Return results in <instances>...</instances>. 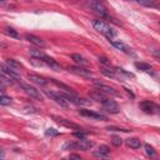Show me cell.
<instances>
[{
	"label": "cell",
	"instance_id": "obj_7",
	"mask_svg": "<svg viewBox=\"0 0 160 160\" xmlns=\"http://www.w3.org/2000/svg\"><path fill=\"white\" fill-rule=\"evenodd\" d=\"M94 85H95V88L98 90L102 91L104 94H110V95H114V96H119V92L118 91H115L112 88H110V86H108V85H105L102 82H99L98 80H94Z\"/></svg>",
	"mask_w": 160,
	"mask_h": 160
},
{
	"label": "cell",
	"instance_id": "obj_30",
	"mask_svg": "<svg viewBox=\"0 0 160 160\" xmlns=\"http://www.w3.org/2000/svg\"><path fill=\"white\" fill-rule=\"evenodd\" d=\"M112 144L115 145V146H120L121 144H122V140H121V138H119V136H112Z\"/></svg>",
	"mask_w": 160,
	"mask_h": 160
},
{
	"label": "cell",
	"instance_id": "obj_17",
	"mask_svg": "<svg viewBox=\"0 0 160 160\" xmlns=\"http://www.w3.org/2000/svg\"><path fill=\"white\" fill-rule=\"evenodd\" d=\"M90 98H91L92 100H96V101H99V102H102V101H105V100L108 99V98L105 96V94H104L102 91H100V90L90 92Z\"/></svg>",
	"mask_w": 160,
	"mask_h": 160
},
{
	"label": "cell",
	"instance_id": "obj_3",
	"mask_svg": "<svg viewBox=\"0 0 160 160\" xmlns=\"http://www.w3.org/2000/svg\"><path fill=\"white\" fill-rule=\"evenodd\" d=\"M90 6H91V9H92L95 12L100 14V16H102V18H108V16H109L106 8L104 6V4H102L100 0H91Z\"/></svg>",
	"mask_w": 160,
	"mask_h": 160
},
{
	"label": "cell",
	"instance_id": "obj_20",
	"mask_svg": "<svg viewBox=\"0 0 160 160\" xmlns=\"http://www.w3.org/2000/svg\"><path fill=\"white\" fill-rule=\"evenodd\" d=\"M30 55L32 56V58H36V59H40V60H42L46 55L42 52V50H39V49H35V48H31L30 50Z\"/></svg>",
	"mask_w": 160,
	"mask_h": 160
},
{
	"label": "cell",
	"instance_id": "obj_28",
	"mask_svg": "<svg viewBox=\"0 0 160 160\" xmlns=\"http://www.w3.org/2000/svg\"><path fill=\"white\" fill-rule=\"evenodd\" d=\"M100 70H101V72H102L105 76H108V78H115V70H111V69L105 68V66H102Z\"/></svg>",
	"mask_w": 160,
	"mask_h": 160
},
{
	"label": "cell",
	"instance_id": "obj_12",
	"mask_svg": "<svg viewBox=\"0 0 160 160\" xmlns=\"http://www.w3.org/2000/svg\"><path fill=\"white\" fill-rule=\"evenodd\" d=\"M75 142H76V149H81V150H85V151L94 146V142L90 141V140H86L85 138H81L80 140H78Z\"/></svg>",
	"mask_w": 160,
	"mask_h": 160
},
{
	"label": "cell",
	"instance_id": "obj_32",
	"mask_svg": "<svg viewBox=\"0 0 160 160\" xmlns=\"http://www.w3.org/2000/svg\"><path fill=\"white\" fill-rule=\"evenodd\" d=\"M116 70H118L119 72H121V74H124V75H125V76H128V78H134V75H132L131 72H128V71H125L124 69H119V68H118Z\"/></svg>",
	"mask_w": 160,
	"mask_h": 160
},
{
	"label": "cell",
	"instance_id": "obj_2",
	"mask_svg": "<svg viewBox=\"0 0 160 160\" xmlns=\"http://www.w3.org/2000/svg\"><path fill=\"white\" fill-rule=\"evenodd\" d=\"M45 94L49 96V98H51L56 104H59L60 106H64V108H66L68 105H69V101L62 96V94H60V92H54V91H49V90H45Z\"/></svg>",
	"mask_w": 160,
	"mask_h": 160
},
{
	"label": "cell",
	"instance_id": "obj_38",
	"mask_svg": "<svg viewBox=\"0 0 160 160\" xmlns=\"http://www.w3.org/2000/svg\"><path fill=\"white\" fill-rule=\"evenodd\" d=\"M0 155L2 156V150H1V149H0Z\"/></svg>",
	"mask_w": 160,
	"mask_h": 160
},
{
	"label": "cell",
	"instance_id": "obj_25",
	"mask_svg": "<svg viewBox=\"0 0 160 160\" xmlns=\"http://www.w3.org/2000/svg\"><path fill=\"white\" fill-rule=\"evenodd\" d=\"M11 84H12V79H10L8 76H4V75H0V88L4 89V86L11 85Z\"/></svg>",
	"mask_w": 160,
	"mask_h": 160
},
{
	"label": "cell",
	"instance_id": "obj_4",
	"mask_svg": "<svg viewBox=\"0 0 160 160\" xmlns=\"http://www.w3.org/2000/svg\"><path fill=\"white\" fill-rule=\"evenodd\" d=\"M20 86L24 89V91L28 94V95H30L31 98H34V99H38V100H42V95H41V92L36 89V88H34V86H31V85H29V84H20Z\"/></svg>",
	"mask_w": 160,
	"mask_h": 160
},
{
	"label": "cell",
	"instance_id": "obj_22",
	"mask_svg": "<svg viewBox=\"0 0 160 160\" xmlns=\"http://www.w3.org/2000/svg\"><path fill=\"white\" fill-rule=\"evenodd\" d=\"M5 64L8 65V66H10L11 69H14V70H18V69H21L22 68V65L20 64V62H18L16 60H14V59H8L6 61H5ZM19 71V70H18Z\"/></svg>",
	"mask_w": 160,
	"mask_h": 160
},
{
	"label": "cell",
	"instance_id": "obj_31",
	"mask_svg": "<svg viewBox=\"0 0 160 160\" xmlns=\"http://www.w3.org/2000/svg\"><path fill=\"white\" fill-rule=\"evenodd\" d=\"M59 134V131H56L55 129H48L46 131H45V135H48V136H55V135H58Z\"/></svg>",
	"mask_w": 160,
	"mask_h": 160
},
{
	"label": "cell",
	"instance_id": "obj_37",
	"mask_svg": "<svg viewBox=\"0 0 160 160\" xmlns=\"http://www.w3.org/2000/svg\"><path fill=\"white\" fill-rule=\"evenodd\" d=\"M158 51H159V50H158V49H155V50H154V52H152V54H154V56H155L156 59H159V54H158Z\"/></svg>",
	"mask_w": 160,
	"mask_h": 160
},
{
	"label": "cell",
	"instance_id": "obj_9",
	"mask_svg": "<svg viewBox=\"0 0 160 160\" xmlns=\"http://www.w3.org/2000/svg\"><path fill=\"white\" fill-rule=\"evenodd\" d=\"M25 39H26L29 42H31V44H34L35 46H38V48H45V46H46V42H45L41 38L35 36V35H32V34H25Z\"/></svg>",
	"mask_w": 160,
	"mask_h": 160
},
{
	"label": "cell",
	"instance_id": "obj_6",
	"mask_svg": "<svg viewBox=\"0 0 160 160\" xmlns=\"http://www.w3.org/2000/svg\"><path fill=\"white\" fill-rule=\"evenodd\" d=\"M0 71H1L4 75H6L8 78H10V79H19V76H20V74H19L18 70L11 69V68L8 66L6 64H0Z\"/></svg>",
	"mask_w": 160,
	"mask_h": 160
},
{
	"label": "cell",
	"instance_id": "obj_19",
	"mask_svg": "<svg viewBox=\"0 0 160 160\" xmlns=\"http://www.w3.org/2000/svg\"><path fill=\"white\" fill-rule=\"evenodd\" d=\"M71 59H72L76 64H79L80 66H81V65H88V64H89V61H88L85 58H82L80 54H72V55H71Z\"/></svg>",
	"mask_w": 160,
	"mask_h": 160
},
{
	"label": "cell",
	"instance_id": "obj_35",
	"mask_svg": "<svg viewBox=\"0 0 160 160\" xmlns=\"http://www.w3.org/2000/svg\"><path fill=\"white\" fill-rule=\"evenodd\" d=\"M74 135H75L76 138H79V139H81V138H85V132H82L81 130H80V131H76V132H74Z\"/></svg>",
	"mask_w": 160,
	"mask_h": 160
},
{
	"label": "cell",
	"instance_id": "obj_29",
	"mask_svg": "<svg viewBox=\"0 0 160 160\" xmlns=\"http://www.w3.org/2000/svg\"><path fill=\"white\" fill-rule=\"evenodd\" d=\"M145 152H146V155H149L150 158H155L156 156V151L154 150V148L151 146V145H149V144H145Z\"/></svg>",
	"mask_w": 160,
	"mask_h": 160
},
{
	"label": "cell",
	"instance_id": "obj_18",
	"mask_svg": "<svg viewBox=\"0 0 160 160\" xmlns=\"http://www.w3.org/2000/svg\"><path fill=\"white\" fill-rule=\"evenodd\" d=\"M109 152H110V149L106 145H101L98 149V151L94 152V156H96V158H105V156L109 155Z\"/></svg>",
	"mask_w": 160,
	"mask_h": 160
},
{
	"label": "cell",
	"instance_id": "obj_14",
	"mask_svg": "<svg viewBox=\"0 0 160 160\" xmlns=\"http://www.w3.org/2000/svg\"><path fill=\"white\" fill-rule=\"evenodd\" d=\"M111 44H112V46L114 48H116L118 50H121V51H124L125 54H131V55H134V52H132V50L128 46V45H125L124 42H121V41H111Z\"/></svg>",
	"mask_w": 160,
	"mask_h": 160
},
{
	"label": "cell",
	"instance_id": "obj_23",
	"mask_svg": "<svg viewBox=\"0 0 160 160\" xmlns=\"http://www.w3.org/2000/svg\"><path fill=\"white\" fill-rule=\"evenodd\" d=\"M140 5L149 6V8H158V1L156 0H135Z\"/></svg>",
	"mask_w": 160,
	"mask_h": 160
},
{
	"label": "cell",
	"instance_id": "obj_34",
	"mask_svg": "<svg viewBox=\"0 0 160 160\" xmlns=\"http://www.w3.org/2000/svg\"><path fill=\"white\" fill-rule=\"evenodd\" d=\"M99 61H100L101 64H104V65H109V64H110L109 60H108L106 58H104V56H100V58H99Z\"/></svg>",
	"mask_w": 160,
	"mask_h": 160
},
{
	"label": "cell",
	"instance_id": "obj_11",
	"mask_svg": "<svg viewBox=\"0 0 160 160\" xmlns=\"http://www.w3.org/2000/svg\"><path fill=\"white\" fill-rule=\"evenodd\" d=\"M79 112H80V115H82V116L94 118V119H96V120H106V116H105V115L99 114V112H95V111H91V110H85V109H81Z\"/></svg>",
	"mask_w": 160,
	"mask_h": 160
},
{
	"label": "cell",
	"instance_id": "obj_15",
	"mask_svg": "<svg viewBox=\"0 0 160 160\" xmlns=\"http://www.w3.org/2000/svg\"><path fill=\"white\" fill-rule=\"evenodd\" d=\"M140 108H141V110H142L144 112H146V114H152L154 110L156 109V106H155L152 102H150L149 100L142 101V102L140 104Z\"/></svg>",
	"mask_w": 160,
	"mask_h": 160
},
{
	"label": "cell",
	"instance_id": "obj_1",
	"mask_svg": "<svg viewBox=\"0 0 160 160\" xmlns=\"http://www.w3.org/2000/svg\"><path fill=\"white\" fill-rule=\"evenodd\" d=\"M92 26H94V29H95L96 31H99L100 34H102L104 36H106L109 40L112 39V38L116 35L115 30L111 29L110 25H108V24L104 22L102 20H94V21H92Z\"/></svg>",
	"mask_w": 160,
	"mask_h": 160
},
{
	"label": "cell",
	"instance_id": "obj_36",
	"mask_svg": "<svg viewBox=\"0 0 160 160\" xmlns=\"http://www.w3.org/2000/svg\"><path fill=\"white\" fill-rule=\"evenodd\" d=\"M70 159H79V160H80V155H75V154H71V155H70Z\"/></svg>",
	"mask_w": 160,
	"mask_h": 160
},
{
	"label": "cell",
	"instance_id": "obj_10",
	"mask_svg": "<svg viewBox=\"0 0 160 160\" xmlns=\"http://www.w3.org/2000/svg\"><path fill=\"white\" fill-rule=\"evenodd\" d=\"M70 72H72V74H76V75H80V76H86V78H90L91 76V71L90 70H88V69H85V68H82V66H70L69 69H68Z\"/></svg>",
	"mask_w": 160,
	"mask_h": 160
},
{
	"label": "cell",
	"instance_id": "obj_24",
	"mask_svg": "<svg viewBox=\"0 0 160 160\" xmlns=\"http://www.w3.org/2000/svg\"><path fill=\"white\" fill-rule=\"evenodd\" d=\"M135 68L139 69V70H142V71H146V72H150L151 71V66L146 62H135Z\"/></svg>",
	"mask_w": 160,
	"mask_h": 160
},
{
	"label": "cell",
	"instance_id": "obj_33",
	"mask_svg": "<svg viewBox=\"0 0 160 160\" xmlns=\"http://www.w3.org/2000/svg\"><path fill=\"white\" fill-rule=\"evenodd\" d=\"M108 130H112V131H124V132L130 131V130H128V129H116V128H112V126H109Z\"/></svg>",
	"mask_w": 160,
	"mask_h": 160
},
{
	"label": "cell",
	"instance_id": "obj_26",
	"mask_svg": "<svg viewBox=\"0 0 160 160\" xmlns=\"http://www.w3.org/2000/svg\"><path fill=\"white\" fill-rule=\"evenodd\" d=\"M12 104V99L6 96V95H0V105H4V106H8V105H11Z\"/></svg>",
	"mask_w": 160,
	"mask_h": 160
},
{
	"label": "cell",
	"instance_id": "obj_16",
	"mask_svg": "<svg viewBox=\"0 0 160 160\" xmlns=\"http://www.w3.org/2000/svg\"><path fill=\"white\" fill-rule=\"evenodd\" d=\"M28 79H29L30 81L38 84V85H41V86L48 82V80H46L45 78H42V76H40V75H36V74H29V75H28Z\"/></svg>",
	"mask_w": 160,
	"mask_h": 160
},
{
	"label": "cell",
	"instance_id": "obj_8",
	"mask_svg": "<svg viewBox=\"0 0 160 160\" xmlns=\"http://www.w3.org/2000/svg\"><path fill=\"white\" fill-rule=\"evenodd\" d=\"M52 119H54L59 125H61V126H65V128H69V129H74V130H81L79 125H76V124H74V122H71L70 120H66V119H64V118L52 116Z\"/></svg>",
	"mask_w": 160,
	"mask_h": 160
},
{
	"label": "cell",
	"instance_id": "obj_21",
	"mask_svg": "<svg viewBox=\"0 0 160 160\" xmlns=\"http://www.w3.org/2000/svg\"><path fill=\"white\" fill-rule=\"evenodd\" d=\"M126 145L130 146V148H132V149H138V148H140L141 141L138 138H130V139L126 140Z\"/></svg>",
	"mask_w": 160,
	"mask_h": 160
},
{
	"label": "cell",
	"instance_id": "obj_5",
	"mask_svg": "<svg viewBox=\"0 0 160 160\" xmlns=\"http://www.w3.org/2000/svg\"><path fill=\"white\" fill-rule=\"evenodd\" d=\"M102 106L110 114H118L120 111V108H119L118 102L114 101V100H111V99H106L105 101H102Z\"/></svg>",
	"mask_w": 160,
	"mask_h": 160
},
{
	"label": "cell",
	"instance_id": "obj_39",
	"mask_svg": "<svg viewBox=\"0 0 160 160\" xmlns=\"http://www.w3.org/2000/svg\"><path fill=\"white\" fill-rule=\"evenodd\" d=\"M0 1H4V0H0Z\"/></svg>",
	"mask_w": 160,
	"mask_h": 160
},
{
	"label": "cell",
	"instance_id": "obj_27",
	"mask_svg": "<svg viewBox=\"0 0 160 160\" xmlns=\"http://www.w3.org/2000/svg\"><path fill=\"white\" fill-rule=\"evenodd\" d=\"M4 32L8 35V36H10V38H15V39H18L19 38V34L16 32V30H14L12 28H5V30H4Z\"/></svg>",
	"mask_w": 160,
	"mask_h": 160
},
{
	"label": "cell",
	"instance_id": "obj_13",
	"mask_svg": "<svg viewBox=\"0 0 160 160\" xmlns=\"http://www.w3.org/2000/svg\"><path fill=\"white\" fill-rule=\"evenodd\" d=\"M42 61H44V64H45V65L50 66L52 70H56V71H60V70H61V66H60V64H59L56 60H54V59L49 58L48 55H46V56L42 59Z\"/></svg>",
	"mask_w": 160,
	"mask_h": 160
}]
</instances>
